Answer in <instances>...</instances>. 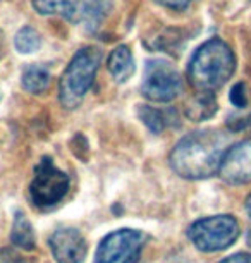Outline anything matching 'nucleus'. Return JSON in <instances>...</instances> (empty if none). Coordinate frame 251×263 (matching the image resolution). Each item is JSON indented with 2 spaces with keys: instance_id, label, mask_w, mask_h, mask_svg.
Segmentation results:
<instances>
[{
  "instance_id": "9b49d317",
  "label": "nucleus",
  "mask_w": 251,
  "mask_h": 263,
  "mask_svg": "<svg viewBox=\"0 0 251 263\" xmlns=\"http://www.w3.org/2000/svg\"><path fill=\"white\" fill-rule=\"evenodd\" d=\"M186 116L195 122H203L206 119L214 117L217 112V100L214 93L198 91V95L191 98V102L186 105Z\"/></svg>"
},
{
  "instance_id": "f8f14e48",
  "label": "nucleus",
  "mask_w": 251,
  "mask_h": 263,
  "mask_svg": "<svg viewBox=\"0 0 251 263\" xmlns=\"http://www.w3.org/2000/svg\"><path fill=\"white\" fill-rule=\"evenodd\" d=\"M23 88L28 93L33 95H42L48 90L50 86V72L47 67L38 66V64H31V66L24 67L23 76H21Z\"/></svg>"
},
{
  "instance_id": "aec40b11",
  "label": "nucleus",
  "mask_w": 251,
  "mask_h": 263,
  "mask_svg": "<svg viewBox=\"0 0 251 263\" xmlns=\"http://www.w3.org/2000/svg\"><path fill=\"white\" fill-rule=\"evenodd\" d=\"M0 263H23V260L16 251L0 250Z\"/></svg>"
},
{
  "instance_id": "2eb2a0df",
  "label": "nucleus",
  "mask_w": 251,
  "mask_h": 263,
  "mask_svg": "<svg viewBox=\"0 0 251 263\" xmlns=\"http://www.w3.org/2000/svg\"><path fill=\"white\" fill-rule=\"evenodd\" d=\"M109 0H85L83 4V19L88 29H95L102 24L105 16L109 14Z\"/></svg>"
},
{
  "instance_id": "ddd939ff",
  "label": "nucleus",
  "mask_w": 251,
  "mask_h": 263,
  "mask_svg": "<svg viewBox=\"0 0 251 263\" xmlns=\"http://www.w3.org/2000/svg\"><path fill=\"white\" fill-rule=\"evenodd\" d=\"M31 6L43 16H59L72 19L78 12V0H31Z\"/></svg>"
},
{
  "instance_id": "f03ea898",
  "label": "nucleus",
  "mask_w": 251,
  "mask_h": 263,
  "mask_svg": "<svg viewBox=\"0 0 251 263\" xmlns=\"http://www.w3.org/2000/svg\"><path fill=\"white\" fill-rule=\"evenodd\" d=\"M234 71V52L222 40L211 38L195 52L188 67V78L198 91L214 93L229 81Z\"/></svg>"
},
{
  "instance_id": "423d86ee",
  "label": "nucleus",
  "mask_w": 251,
  "mask_h": 263,
  "mask_svg": "<svg viewBox=\"0 0 251 263\" xmlns=\"http://www.w3.org/2000/svg\"><path fill=\"white\" fill-rule=\"evenodd\" d=\"M181 91H183V78L170 62L162 59L146 62L141 83L143 97L157 103H167L179 97Z\"/></svg>"
},
{
  "instance_id": "6ab92c4d",
  "label": "nucleus",
  "mask_w": 251,
  "mask_h": 263,
  "mask_svg": "<svg viewBox=\"0 0 251 263\" xmlns=\"http://www.w3.org/2000/svg\"><path fill=\"white\" fill-rule=\"evenodd\" d=\"M164 7L172 9V11H184L193 0H159Z\"/></svg>"
},
{
  "instance_id": "0eeeda50",
  "label": "nucleus",
  "mask_w": 251,
  "mask_h": 263,
  "mask_svg": "<svg viewBox=\"0 0 251 263\" xmlns=\"http://www.w3.org/2000/svg\"><path fill=\"white\" fill-rule=\"evenodd\" d=\"M145 239L146 236L134 229L110 232L98 245L95 263H138Z\"/></svg>"
},
{
  "instance_id": "a211bd4d",
  "label": "nucleus",
  "mask_w": 251,
  "mask_h": 263,
  "mask_svg": "<svg viewBox=\"0 0 251 263\" xmlns=\"http://www.w3.org/2000/svg\"><path fill=\"white\" fill-rule=\"evenodd\" d=\"M230 102H233V105L238 108H244L248 105V95H246L244 83L234 84V88L230 90Z\"/></svg>"
},
{
  "instance_id": "4468645a",
  "label": "nucleus",
  "mask_w": 251,
  "mask_h": 263,
  "mask_svg": "<svg viewBox=\"0 0 251 263\" xmlns=\"http://www.w3.org/2000/svg\"><path fill=\"white\" fill-rule=\"evenodd\" d=\"M11 239L14 242V246L23 248V250H33L34 245H36L33 227H31V224H29L26 215H24L21 210H17L16 215H14Z\"/></svg>"
},
{
  "instance_id": "4be33fe9",
  "label": "nucleus",
  "mask_w": 251,
  "mask_h": 263,
  "mask_svg": "<svg viewBox=\"0 0 251 263\" xmlns=\"http://www.w3.org/2000/svg\"><path fill=\"white\" fill-rule=\"evenodd\" d=\"M246 212H248V215L251 218V195L248 196V200H246Z\"/></svg>"
},
{
  "instance_id": "393cba45",
  "label": "nucleus",
  "mask_w": 251,
  "mask_h": 263,
  "mask_svg": "<svg viewBox=\"0 0 251 263\" xmlns=\"http://www.w3.org/2000/svg\"><path fill=\"white\" fill-rule=\"evenodd\" d=\"M0 100H2V91H0Z\"/></svg>"
},
{
  "instance_id": "5701e85b",
  "label": "nucleus",
  "mask_w": 251,
  "mask_h": 263,
  "mask_svg": "<svg viewBox=\"0 0 251 263\" xmlns=\"http://www.w3.org/2000/svg\"><path fill=\"white\" fill-rule=\"evenodd\" d=\"M248 126H249V127H251V116H249V117H248Z\"/></svg>"
},
{
  "instance_id": "f257e3e1",
  "label": "nucleus",
  "mask_w": 251,
  "mask_h": 263,
  "mask_svg": "<svg viewBox=\"0 0 251 263\" xmlns=\"http://www.w3.org/2000/svg\"><path fill=\"white\" fill-rule=\"evenodd\" d=\"M229 138L220 131H196L177 141L170 153V167L184 179H206L219 172Z\"/></svg>"
},
{
  "instance_id": "20e7f679",
  "label": "nucleus",
  "mask_w": 251,
  "mask_h": 263,
  "mask_svg": "<svg viewBox=\"0 0 251 263\" xmlns=\"http://www.w3.org/2000/svg\"><path fill=\"white\" fill-rule=\"evenodd\" d=\"M188 237L203 253L227 250L239 237V224L233 215H214L189 226Z\"/></svg>"
},
{
  "instance_id": "39448f33",
  "label": "nucleus",
  "mask_w": 251,
  "mask_h": 263,
  "mask_svg": "<svg viewBox=\"0 0 251 263\" xmlns=\"http://www.w3.org/2000/svg\"><path fill=\"white\" fill-rule=\"evenodd\" d=\"M71 181L66 172L53 165L52 158H42L34 168V176L29 182V200L40 210L55 206L67 195Z\"/></svg>"
},
{
  "instance_id": "412c9836",
  "label": "nucleus",
  "mask_w": 251,
  "mask_h": 263,
  "mask_svg": "<svg viewBox=\"0 0 251 263\" xmlns=\"http://www.w3.org/2000/svg\"><path fill=\"white\" fill-rule=\"evenodd\" d=\"M217 263H251V255L249 253H236V255L224 258Z\"/></svg>"
},
{
  "instance_id": "f3484780",
  "label": "nucleus",
  "mask_w": 251,
  "mask_h": 263,
  "mask_svg": "<svg viewBox=\"0 0 251 263\" xmlns=\"http://www.w3.org/2000/svg\"><path fill=\"white\" fill-rule=\"evenodd\" d=\"M138 116L143 121L146 127L150 129L153 135H159L164 129L167 127L169 121L165 119V112L159 110L155 107H150V105H140L138 107Z\"/></svg>"
},
{
  "instance_id": "b1692460",
  "label": "nucleus",
  "mask_w": 251,
  "mask_h": 263,
  "mask_svg": "<svg viewBox=\"0 0 251 263\" xmlns=\"http://www.w3.org/2000/svg\"><path fill=\"white\" fill-rule=\"evenodd\" d=\"M0 40H2V36H0ZM0 53H2V42H0Z\"/></svg>"
},
{
  "instance_id": "dca6fc26",
  "label": "nucleus",
  "mask_w": 251,
  "mask_h": 263,
  "mask_svg": "<svg viewBox=\"0 0 251 263\" xmlns=\"http://www.w3.org/2000/svg\"><path fill=\"white\" fill-rule=\"evenodd\" d=\"M14 47L19 53H34L42 47V36L31 26H24L14 38Z\"/></svg>"
},
{
  "instance_id": "6e6552de",
  "label": "nucleus",
  "mask_w": 251,
  "mask_h": 263,
  "mask_svg": "<svg viewBox=\"0 0 251 263\" xmlns=\"http://www.w3.org/2000/svg\"><path fill=\"white\" fill-rule=\"evenodd\" d=\"M219 176L227 184L239 186L251 182V140L241 141L225 152Z\"/></svg>"
},
{
  "instance_id": "7ed1b4c3",
  "label": "nucleus",
  "mask_w": 251,
  "mask_h": 263,
  "mask_svg": "<svg viewBox=\"0 0 251 263\" xmlns=\"http://www.w3.org/2000/svg\"><path fill=\"white\" fill-rule=\"evenodd\" d=\"M102 62V52L96 47H85L74 53L59 83V100L67 110L78 108L95 83Z\"/></svg>"
},
{
  "instance_id": "1a4fd4ad",
  "label": "nucleus",
  "mask_w": 251,
  "mask_h": 263,
  "mask_svg": "<svg viewBox=\"0 0 251 263\" xmlns=\"http://www.w3.org/2000/svg\"><path fill=\"white\" fill-rule=\"evenodd\" d=\"M48 246L57 263H81L86 256V241L78 229L62 227L48 237Z\"/></svg>"
},
{
  "instance_id": "9d476101",
  "label": "nucleus",
  "mask_w": 251,
  "mask_h": 263,
  "mask_svg": "<svg viewBox=\"0 0 251 263\" xmlns=\"http://www.w3.org/2000/svg\"><path fill=\"white\" fill-rule=\"evenodd\" d=\"M109 71L117 83L129 81L131 76L134 74V59H132L129 47L119 45L110 52Z\"/></svg>"
}]
</instances>
